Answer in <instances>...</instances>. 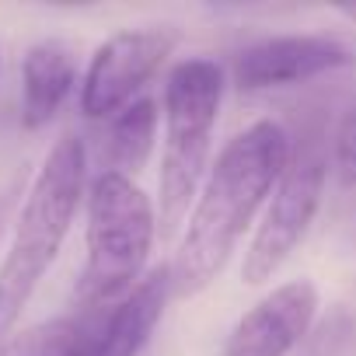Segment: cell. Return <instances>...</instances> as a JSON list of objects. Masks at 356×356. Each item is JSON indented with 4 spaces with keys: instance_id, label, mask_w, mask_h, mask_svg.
Segmentation results:
<instances>
[{
    "instance_id": "cell-2",
    "label": "cell",
    "mask_w": 356,
    "mask_h": 356,
    "mask_svg": "<svg viewBox=\"0 0 356 356\" xmlns=\"http://www.w3.org/2000/svg\"><path fill=\"white\" fill-rule=\"evenodd\" d=\"M84 140L60 136L22 196V207L15 213V234L4 262H0V339L18 325L42 276L56 262L84 200Z\"/></svg>"
},
{
    "instance_id": "cell-7",
    "label": "cell",
    "mask_w": 356,
    "mask_h": 356,
    "mask_svg": "<svg viewBox=\"0 0 356 356\" xmlns=\"http://www.w3.org/2000/svg\"><path fill=\"white\" fill-rule=\"evenodd\" d=\"M171 49L175 32L168 29H129L105 39L81 77V112L98 122L115 119L140 102V91L154 81Z\"/></svg>"
},
{
    "instance_id": "cell-9",
    "label": "cell",
    "mask_w": 356,
    "mask_h": 356,
    "mask_svg": "<svg viewBox=\"0 0 356 356\" xmlns=\"http://www.w3.org/2000/svg\"><path fill=\"white\" fill-rule=\"evenodd\" d=\"M318 290L311 280H290L266 293L227 335L220 356H290L311 332Z\"/></svg>"
},
{
    "instance_id": "cell-3",
    "label": "cell",
    "mask_w": 356,
    "mask_h": 356,
    "mask_svg": "<svg viewBox=\"0 0 356 356\" xmlns=\"http://www.w3.org/2000/svg\"><path fill=\"white\" fill-rule=\"evenodd\" d=\"M224 102V70L207 56L175 63L164 81V157H161V200L157 234L171 238L189 213V203L207 171L213 126Z\"/></svg>"
},
{
    "instance_id": "cell-10",
    "label": "cell",
    "mask_w": 356,
    "mask_h": 356,
    "mask_svg": "<svg viewBox=\"0 0 356 356\" xmlns=\"http://www.w3.org/2000/svg\"><path fill=\"white\" fill-rule=\"evenodd\" d=\"M77 84V56L60 39L35 42L22 60V122L42 129L56 119Z\"/></svg>"
},
{
    "instance_id": "cell-4",
    "label": "cell",
    "mask_w": 356,
    "mask_h": 356,
    "mask_svg": "<svg viewBox=\"0 0 356 356\" xmlns=\"http://www.w3.org/2000/svg\"><path fill=\"white\" fill-rule=\"evenodd\" d=\"M88 231L84 269L74 290V304H108L126 297L147 269L157 210L150 196L119 171H102L88 189Z\"/></svg>"
},
{
    "instance_id": "cell-1",
    "label": "cell",
    "mask_w": 356,
    "mask_h": 356,
    "mask_svg": "<svg viewBox=\"0 0 356 356\" xmlns=\"http://www.w3.org/2000/svg\"><path fill=\"white\" fill-rule=\"evenodd\" d=\"M286 157L290 133L273 119L252 122L220 150L196 200L178 255L168 266L175 297H193L217 280L241 234L248 231L262 203L273 196Z\"/></svg>"
},
{
    "instance_id": "cell-11",
    "label": "cell",
    "mask_w": 356,
    "mask_h": 356,
    "mask_svg": "<svg viewBox=\"0 0 356 356\" xmlns=\"http://www.w3.org/2000/svg\"><path fill=\"white\" fill-rule=\"evenodd\" d=\"M157 136V105L154 98H140L129 108H122L115 119H108L105 129V171H119L129 178V171H140L154 150Z\"/></svg>"
},
{
    "instance_id": "cell-8",
    "label": "cell",
    "mask_w": 356,
    "mask_h": 356,
    "mask_svg": "<svg viewBox=\"0 0 356 356\" xmlns=\"http://www.w3.org/2000/svg\"><path fill=\"white\" fill-rule=\"evenodd\" d=\"M346 63H353V49L335 35H273L238 53L234 84L245 91H273L314 81Z\"/></svg>"
},
{
    "instance_id": "cell-14",
    "label": "cell",
    "mask_w": 356,
    "mask_h": 356,
    "mask_svg": "<svg viewBox=\"0 0 356 356\" xmlns=\"http://www.w3.org/2000/svg\"><path fill=\"white\" fill-rule=\"evenodd\" d=\"M342 15H346V18H353V22H356V8H346V11H342Z\"/></svg>"
},
{
    "instance_id": "cell-12",
    "label": "cell",
    "mask_w": 356,
    "mask_h": 356,
    "mask_svg": "<svg viewBox=\"0 0 356 356\" xmlns=\"http://www.w3.org/2000/svg\"><path fill=\"white\" fill-rule=\"evenodd\" d=\"M332 168L342 186H356V108L346 112L332 136Z\"/></svg>"
},
{
    "instance_id": "cell-5",
    "label": "cell",
    "mask_w": 356,
    "mask_h": 356,
    "mask_svg": "<svg viewBox=\"0 0 356 356\" xmlns=\"http://www.w3.org/2000/svg\"><path fill=\"white\" fill-rule=\"evenodd\" d=\"M171 297V269L147 273L126 297L74 304L15 339L8 356H140Z\"/></svg>"
},
{
    "instance_id": "cell-13",
    "label": "cell",
    "mask_w": 356,
    "mask_h": 356,
    "mask_svg": "<svg viewBox=\"0 0 356 356\" xmlns=\"http://www.w3.org/2000/svg\"><path fill=\"white\" fill-rule=\"evenodd\" d=\"M22 196H25V175L11 178V182H8L4 189H0V238H4V231H8V224H11L15 210L22 207Z\"/></svg>"
},
{
    "instance_id": "cell-6",
    "label": "cell",
    "mask_w": 356,
    "mask_h": 356,
    "mask_svg": "<svg viewBox=\"0 0 356 356\" xmlns=\"http://www.w3.org/2000/svg\"><path fill=\"white\" fill-rule=\"evenodd\" d=\"M328 178V140L321 133H307L304 140H290V157L280 182L266 203V213L245 248L241 276L248 283H266L304 241L325 193Z\"/></svg>"
}]
</instances>
